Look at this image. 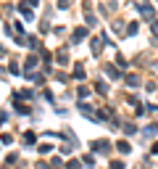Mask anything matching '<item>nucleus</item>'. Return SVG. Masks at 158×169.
Masks as SVG:
<instances>
[{
	"mask_svg": "<svg viewBox=\"0 0 158 169\" xmlns=\"http://www.w3.org/2000/svg\"><path fill=\"white\" fill-rule=\"evenodd\" d=\"M92 148H98V151H108V143H105V140H98V143L92 145Z\"/></svg>",
	"mask_w": 158,
	"mask_h": 169,
	"instance_id": "obj_1",
	"label": "nucleus"
},
{
	"mask_svg": "<svg viewBox=\"0 0 158 169\" xmlns=\"http://www.w3.org/2000/svg\"><path fill=\"white\" fill-rule=\"evenodd\" d=\"M116 148H118V151H121V153H129V143H124V140H121V143H118V145H116Z\"/></svg>",
	"mask_w": 158,
	"mask_h": 169,
	"instance_id": "obj_2",
	"label": "nucleus"
},
{
	"mask_svg": "<svg viewBox=\"0 0 158 169\" xmlns=\"http://www.w3.org/2000/svg\"><path fill=\"white\" fill-rule=\"evenodd\" d=\"M21 13H24L26 19H32V8H29V6H21Z\"/></svg>",
	"mask_w": 158,
	"mask_h": 169,
	"instance_id": "obj_3",
	"label": "nucleus"
},
{
	"mask_svg": "<svg viewBox=\"0 0 158 169\" xmlns=\"http://www.w3.org/2000/svg\"><path fill=\"white\" fill-rule=\"evenodd\" d=\"M74 77L82 79V77H85V69H82V66H77V69H74Z\"/></svg>",
	"mask_w": 158,
	"mask_h": 169,
	"instance_id": "obj_4",
	"label": "nucleus"
},
{
	"mask_svg": "<svg viewBox=\"0 0 158 169\" xmlns=\"http://www.w3.org/2000/svg\"><path fill=\"white\" fill-rule=\"evenodd\" d=\"M126 82H129L132 87H137V77H134V74H129V77H126Z\"/></svg>",
	"mask_w": 158,
	"mask_h": 169,
	"instance_id": "obj_5",
	"label": "nucleus"
},
{
	"mask_svg": "<svg viewBox=\"0 0 158 169\" xmlns=\"http://www.w3.org/2000/svg\"><path fill=\"white\" fill-rule=\"evenodd\" d=\"M111 169H124V164H121V161H113V164H111Z\"/></svg>",
	"mask_w": 158,
	"mask_h": 169,
	"instance_id": "obj_6",
	"label": "nucleus"
},
{
	"mask_svg": "<svg viewBox=\"0 0 158 169\" xmlns=\"http://www.w3.org/2000/svg\"><path fill=\"white\" fill-rule=\"evenodd\" d=\"M69 169H79V161H69Z\"/></svg>",
	"mask_w": 158,
	"mask_h": 169,
	"instance_id": "obj_7",
	"label": "nucleus"
},
{
	"mask_svg": "<svg viewBox=\"0 0 158 169\" xmlns=\"http://www.w3.org/2000/svg\"><path fill=\"white\" fill-rule=\"evenodd\" d=\"M26 6H37V0H29V3H26Z\"/></svg>",
	"mask_w": 158,
	"mask_h": 169,
	"instance_id": "obj_8",
	"label": "nucleus"
},
{
	"mask_svg": "<svg viewBox=\"0 0 158 169\" xmlns=\"http://www.w3.org/2000/svg\"><path fill=\"white\" fill-rule=\"evenodd\" d=\"M37 169H47V167H45V164H40V167H37Z\"/></svg>",
	"mask_w": 158,
	"mask_h": 169,
	"instance_id": "obj_9",
	"label": "nucleus"
}]
</instances>
